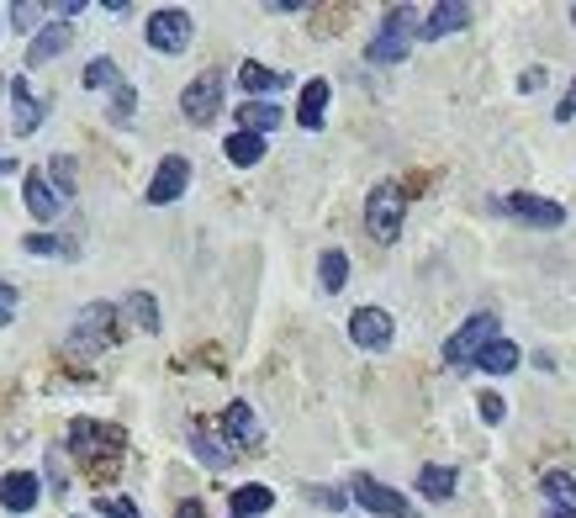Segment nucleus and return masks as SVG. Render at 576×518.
<instances>
[{
	"label": "nucleus",
	"mask_w": 576,
	"mask_h": 518,
	"mask_svg": "<svg viewBox=\"0 0 576 518\" xmlns=\"http://www.w3.org/2000/svg\"><path fill=\"white\" fill-rule=\"evenodd\" d=\"M281 127V106H270V101H249V106H238V133H254V138H265Z\"/></svg>",
	"instance_id": "6ab92c4d"
},
{
	"label": "nucleus",
	"mask_w": 576,
	"mask_h": 518,
	"mask_svg": "<svg viewBox=\"0 0 576 518\" xmlns=\"http://www.w3.org/2000/svg\"><path fill=\"white\" fill-rule=\"evenodd\" d=\"M6 96H11V127H16V138H32L37 127H43V101L32 96L27 74H16V80L6 85Z\"/></svg>",
	"instance_id": "f8f14e48"
},
{
	"label": "nucleus",
	"mask_w": 576,
	"mask_h": 518,
	"mask_svg": "<svg viewBox=\"0 0 576 518\" xmlns=\"http://www.w3.org/2000/svg\"><path fill=\"white\" fill-rule=\"evenodd\" d=\"M217 111H222V69H201L180 90V117L191 127H207V122H217Z\"/></svg>",
	"instance_id": "423d86ee"
},
{
	"label": "nucleus",
	"mask_w": 576,
	"mask_h": 518,
	"mask_svg": "<svg viewBox=\"0 0 576 518\" xmlns=\"http://www.w3.org/2000/svg\"><path fill=\"white\" fill-rule=\"evenodd\" d=\"M43 16H48V6H37V0H16V6H11V27L16 32H32Z\"/></svg>",
	"instance_id": "473e14b6"
},
{
	"label": "nucleus",
	"mask_w": 576,
	"mask_h": 518,
	"mask_svg": "<svg viewBox=\"0 0 576 518\" xmlns=\"http://www.w3.org/2000/svg\"><path fill=\"white\" fill-rule=\"evenodd\" d=\"M122 450H127V434L117 429V423H96V418H74L69 423V455L80 460L96 487H106V481L117 476Z\"/></svg>",
	"instance_id": "f257e3e1"
},
{
	"label": "nucleus",
	"mask_w": 576,
	"mask_h": 518,
	"mask_svg": "<svg viewBox=\"0 0 576 518\" xmlns=\"http://www.w3.org/2000/svg\"><path fill=\"white\" fill-rule=\"evenodd\" d=\"M37 497H43V487H37L32 471H6L0 476V508L6 513H32Z\"/></svg>",
	"instance_id": "2eb2a0df"
},
{
	"label": "nucleus",
	"mask_w": 576,
	"mask_h": 518,
	"mask_svg": "<svg viewBox=\"0 0 576 518\" xmlns=\"http://www.w3.org/2000/svg\"><path fill=\"white\" fill-rule=\"evenodd\" d=\"M571 22H576V6H571Z\"/></svg>",
	"instance_id": "a18cd8bd"
},
{
	"label": "nucleus",
	"mask_w": 576,
	"mask_h": 518,
	"mask_svg": "<svg viewBox=\"0 0 576 518\" xmlns=\"http://www.w3.org/2000/svg\"><path fill=\"white\" fill-rule=\"evenodd\" d=\"M22 191H27V212H32L37 222H53V217H59L64 201H59V191L48 185L43 170H27V175H22Z\"/></svg>",
	"instance_id": "dca6fc26"
},
{
	"label": "nucleus",
	"mask_w": 576,
	"mask_h": 518,
	"mask_svg": "<svg viewBox=\"0 0 576 518\" xmlns=\"http://www.w3.org/2000/svg\"><path fill=\"white\" fill-rule=\"evenodd\" d=\"M302 497H307V503H318V508H328V513H339L349 503V497L333 492V487H302Z\"/></svg>",
	"instance_id": "c9c22d12"
},
{
	"label": "nucleus",
	"mask_w": 576,
	"mask_h": 518,
	"mask_svg": "<svg viewBox=\"0 0 576 518\" xmlns=\"http://www.w3.org/2000/svg\"><path fill=\"white\" fill-rule=\"evenodd\" d=\"M518 360H524V355H518V344H508V339H492L476 355V365L487 370V376H508V370H518Z\"/></svg>",
	"instance_id": "5701e85b"
},
{
	"label": "nucleus",
	"mask_w": 576,
	"mask_h": 518,
	"mask_svg": "<svg viewBox=\"0 0 576 518\" xmlns=\"http://www.w3.org/2000/svg\"><path fill=\"white\" fill-rule=\"evenodd\" d=\"M228 503H233V518H259V513H270V508H275V492L254 481V487H233Z\"/></svg>",
	"instance_id": "4be33fe9"
},
{
	"label": "nucleus",
	"mask_w": 576,
	"mask_h": 518,
	"mask_svg": "<svg viewBox=\"0 0 576 518\" xmlns=\"http://www.w3.org/2000/svg\"><path fill=\"white\" fill-rule=\"evenodd\" d=\"M540 492H545V503H550V508L576 513V476H571V471H545Z\"/></svg>",
	"instance_id": "393cba45"
},
{
	"label": "nucleus",
	"mask_w": 576,
	"mask_h": 518,
	"mask_svg": "<svg viewBox=\"0 0 576 518\" xmlns=\"http://www.w3.org/2000/svg\"><path fill=\"white\" fill-rule=\"evenodd\" d=\"M11 170H16V159H0V180H6Z\"/></svg>",
	"instance_id": "37998d69"
},
{
	"label": "nucleus",
	"mask_w": 576,
	"mask_h": 518,
	"mask_svg": "<svg viewBox=\"0 0 576 518\" xmlns=\"http://www.w3.org/2000/svg\"><path fill=\"white\" fill-rule=\"evenodd\" d=\"M185 185H191V159L170 154V159H159L154 180H148V201H154V207H170V201L185 196Z\"/></svg>",
	"instance_id": "9b49d317"
},
{
	"label": "nucleus",
	"mask_w": 576,
	"mask_h": 518,
	"mask_svg": "<svg viewBox=\"0 0 576 518\" xmlns=\"http://www.w3.org/2000/svg\"><path fill=\"white\" fill-rule=\"evenodd\" d=\"M43 175H48L53 191H59V201H64V196H74V159H69V154H53Z\"/></svg>",
	"instance_id": "7c9ffc66"
},
{
	"label": "nucleus",
	"mask_w": 576,
	"mask_h": 518,
	"mask_svg": "<svg viewBox=\"0 0 576 518\" xmlns=\"http://www.w3.org/2000/svg\"><path fill=\"white\" fill-rule=\"evenodd\" d=\"M455 466H423L418 471V492L423 497H429V503H450V497H455Z\"/></svg>",
	"instance_id": "412c9836"
},
{
	"label": "nucleus",
	"mask_w": 576,
	"mask_h": 518,
	"mask_svg": "<svg viewBox=\"0 0 576 518\" xmlns=\"http://www.w3.org/2000/svg\"><path fill=\"white\" fill-rule=\"evenodd\" d=\"M323 111H328V80H307L302 85V106H296V122H302L307 133H318Z\"/></svg>",
	"instance_id": "aec40b11"
},
{
	"label": "nucleus",
	"mask_w": 576,
	"mask_h": 518,
	"mask_svg": "<svg viewBox=\"0 0 576 518\" xmlns=\"http://www.w3.org/2000/svg\"><path fill=\"white\" fill-rule=\"evenodd\" d=\"M106 344H117V307L111 302H90L85 312H80V323H74V333H69V349H106Z\"/></svg>",
	"instance_id": "6e6552de"
},
{
	"label": "nucleus",
	"mask_w": 576,
	"mask_h": 518,
	"mask_svg": "<svg viewBox=\"0 0 576 518\" xmlns=\"http://www.w3.org/2000/svg\"><path fill=\"white\" fill-rule=\"evenodd\" d=\"M175 518H207V508H201V503H196V497H185V503L175 508Z\"/></svg>",
	"instance_id": "a19ab883"
},
{
	"label": "nucleus",
	"mask_w": 576,
	"mask_h": 518,
	"mask_svg": "<svg viewBox=\"0 0 576 518\" xmlns=\"http://www.w3.org/2000/svg\"><path fill=\"white\" fill-rule=\"evenodd\" d=\"M191 450H196V460H201V466H212V471H228L233 466V450H228V444H222L212 429H207V423H191Z\"/></svg>",
	"instance_id": "f3484780"
},
{
	"label": "nucleus",
	"mask_w": 576,
	"mask_h": 518,
	"mask_svg": "<svg viewBox=\"0 0 576 518\" xmlns=\"http://www.w3.org/2000/svg\"><path fill=\"white\" fill-rule=\"evenodd\" d=\"M191 32H196V22H191V11H180V6H159L143 22V37L154 53H185L191 48Z\"/></svg>",
	"instance_id": "39448f33"
},
{
	"label": "nucleus",
	"mask_w": 576,
	"mask_h": 518,
	"mask_svg": "<svg viewBox=\"0 0 576 518\" xmlns=\"http://www.w3.org/2000/svg\"><path fill=\"white\" fill-rule=\"evenodd\" d=\"M318 281H323V291H344V281H349V254L344 249H323Z\"/></svg>",
	"instance_id": "bb28decb"
},
{
	"label": "nucleus",
	"mask_w": 576,
	"mask_h": 518,
	"mask_svg": "<svg viewBox=\"0 0 576 518\" xmlns=\"http://www.w3.org/2000/svg\"><path fill=\"white\" fill-rule=\"evenodd\" d=\"M545 518H576V513H566V508H545Z\"/></svg>",
	"instance_id": "c03bdc74"
},
{
	"label": "nucleus",
	"mask_w": 576,
	"mask_h": 518,
	"mask_svg": "<svg viewBox=\"0 0 576 518\" xmlns=\"http://www.w3.org/2000/svg\"><path fill=\"white\" fill-rule=\"evenodd\" d=\"M96 513L101 518H143L133 497H96Z\"/></svg>",
	"instance_id": "f704fd0d"
},
{
	"label": "nucleus",
	"mask_w": 576,
	"mask_h": 518,
	"mask_svg": "<svg viewBox=\"0 0 576 518\" xmlns=\"http://www.w3.org/2000/svg\"><path fill=\"white\" fill-rule=\"evenodd\" d=\"M127 312H133V323L143 328V333H159V302L148 291H133L127 296Z\"/></svg>",
	"instance_id": "c85d7f7f"
},
{
	"label": "nucleus",
	"mask_w": 576,
	"mask_h": 518,
	"mask_svg": "<svg viewBox=\"0 0 576 518\" xmlns=\"http://www.w3.org/2000/svg\"><path fill=\"white\" fill-rule=\"evenodd\" d=\"M69 37H74V32H69V22H48L43 32L32 37V48H27V64H32V69H43L48 59H59V53L69 48Z\"/></svg>",
	"instance_id": "a211bd4d"
},
{
	"label": "nucleus",
	"mask_w": 576,
	"mask_h": 518,
	"mask_svg": "<svg viewBox=\"0 0 576 518\" xmlns=\"http://www.w3.org/2000/svg\"><path fill=\"white\" fill-rule=\"evenodd\" d=\"M238 85L249 90V101H259V96H270V90H281L286 74L281 69H265V64H244V69H238Z\"/></svg>",
	"instance_id": "b1692460"
},
{
	"label": "nucleus",
	"mask_w": 576,
	"mask_h": 518,
	"mask_svg": "<svg viewBox=\"0 0 576 518\" xmlns=\"http://www.w3.org/2000/svg\"><path fill=\"white\" fill-rule=\"evenodd\" d=\"M85 0H64V6H53V16H80Z\"/></svg>",
	"instance_id": "79ce46f5"
},
{
	"label": "nucleus",
	"mask_w": 576,
	"mask_h": 518,
	"mask_svg": "<svg viewBox=\"0 0 576 518\" xmlns=\"http://www.w3.org/2000/svg\"><path fill=\"white\" fill-rule=\"evenodd\" d=\"M133 111H138V90L122 80L117 90H111V106H106V117L117 122V127H127V122H133Z\"/></svg>",
	"instance_id": "c756f323"
},
{
	"label": "nucleus",
	"mask_w": 576,
	"mask_h": 518,
	"mask_svg": "<svg viewBox=\"0 0 576 518\" xmlns=\"http://www.w3.org/2000/svg\"><path fill=\"white\" fill-rule=\"evenodd\" d=\"M222 434H228V450H259L265 444V429H259L254 407L249 402H228V413H222Z\"/></svg>",
	"instance_id": "4468645a"
},
{
	"label": "nucleus",
	"mask_w": 576,
	"mask_h": 518,
	"mask_svg": "<svg viewBox=\"0 0 576 518\" xmlns=\"http://www.w3.org/2000/svg\"><path fill=\"white\" fill-rule=\"evenodd\" d=\"M11 312H16V286H11V281H0V328L11 323Z\"/></svg>",
	"instance_id": "4c0bfd02"
},
{
	"label": "nucleus",
	"mask_w": 576,
	"mask_h": 518,
	"mask_svg": "<svg viewBox=\"0 0 576 518\" xmlns=\"http://www.w3.org/2000/svg\"><path fill=\"white\" fill-rule=\"evenodd\" d=\"M402 212H407V196L397 180H381L376 191L365 196V228L376 244H392V238H402Z\"/></svg>",
	"instance_id": "7ed1b4c3"
},
{
	"label": "nucleus",
	"mask_w": 576,
	"mask_h": 518,
	"mask_svg": "<svg viewBox=\"0 0 576 518\" xmlns=\"http://www.w3.org/2000/svg\"><path fill=\"white\" fill-rule=\"evenodd\" d=\"M497 328H503V323H497L492 312H476V318H466V323L450 333V339H444V365H476V355L497 339Z\"/></svg>",
	"instance_id": "20e7f679"
},
{
	"label": "nucleus",
	"mask_w": 576,
	"mask_h": 518,
	"mask_svg": "<svg viewBox=\"0 0 576 518\" xmlns=\"http://www.w3.org/2000/svg\"><path fill=\"white\" fill-rule=\"evenodd\" d=\"M392 333H397V323H392L386 307H355L349 312V339H355L360 349H386Z\"/></svg>",
	"instance_id": "9d476101"
},
{
	"label": "nucleus",
	"mask_w": 576,
	"mask_h": 518,
	"mask_svg": "<svg viewBox=\"0 0 576 518\" xmlns=\"http://www.w3.org/2000/svg\"><path fill=\"white\" fill-rule=\"evenodd\" d=\"M80 85H85V90H106V85L117 90V85H122L117 59H90V64H85V74H80Z\"/></svg>",
	"instance_id": "cd10ccee"
},
{
	"label": "nucleus",
	"mask_w": 576,
	"mask_h": 518,
	"mask_svg": "<svg viewBox=\"0 0 576 518\" xmlns=\"http://www.w3.org/2000/svg\"><path fill=\"white\" fill-rule=\"evenodd\" d=\"M22 249H27V254H53V259H74V244H64V238H48V233H32Z\"/></svg>",
	"instance_id": "2f4dec72"
},
{
	"label": "nucleus",
	"mask_w": 576,
	"mask_h": 518,
	"mask_svg": "<svg viewBox=\"0 0 576 518\" xmlns=\"http://www.w3.org/2000/svg\"><path fill=\"white\" fill-rule=\"evenodd\" d=\"M508 217H518V222H529V228H561L566 222V207L561 201H545V196H529V191H513V196H503L497 201Z\"/></svg>",
	"instance_id": "1a4fd4ad"
},
{
	"label": "nucleus",
	"mask_w": 576,
	"mask_h": 518,
	"mask_svg": "<svg viewBox=\"0 0 576 518\" xmlns=\"http://www.w3.org/2000/svg\"><path fill=\"white\" fill-rule=\"evenodd\" d=\"M540 85H545V69H524V74H518V90H524V96H534Z\"/></svg>",
	"instance_id": "58836bf2"
},
{
	"label": "nucleus",
	"mask_w": 576,
	"mask_h": 518,
	"mask_svg": "<svg viewBox=\"0 0 576 518\" xmlns=\"http://www.w3.org/2000/svg\"><path fill=\"white\" fill-rule=\"evenodd\" d=\"M349 497H355L365 513H381V518H418V508L407 503L397 487H386V481H376V476H355L349 481Z\"/></svg>",
	"instance_id": "0eeeda50"
},
{
	"label": "nucleus",
	"mask_w": 576,
	"mask_h": 518,
	"mask_svg": "<svg viewBox=\"0 0 576 518\" xmlns=\"http://www.w3.org/2000/svg\"><path fill=\"white\" fill-rule=\"evenodd\" d=\"M576 117V80H571V90L561 96V106H555V122H571Z\"/></svg>",
	"instance_id": "ea45409f"
},
{
	"label": "nucleus",
	"mask_w": 576,
	"mask_h": 518,
	"mask_svg": "<svg viewBox=\"0 0 576 518\" xmlns=\"http://www.w3.org/2000/svg\"><path fill=\"white\" fill-rule=\"evenodd\" d=\"M413 32H418V11L413 6H392L381 16V32L365 43V59L370 64H402L407 48H413Z\"/></svg>",
	"instance_id": "f03ea898"
},
{
	"label": "nucleus",
	"mask_w": 576,
	"mask_h": 518,
	"mask_svg": "<svg viewBox=\"0 0 576 518\" xmlns=\"http://www.w3.org/2000/svg\"><path fill=\"white\" fill-rule=\"evenodd\" d=\"M466 27H471V6H466V0H439V6L429 11V22H418L413 37H423V43H439V37L466 32Z\"/></svg>",
	"instance_id": "ddd939ff"
},
{
	"label": "nucleus",
	"mask_w": 576,
	"mask_h": 518,
	"mask_svg": "<svg viewBox=\"0 0 576 518\" xmlns=\"http://www.w3.org/2000/svg\"><path fill=\"white\" fill-rule=\"evenodd\" d=\"M222 154H228V164H238V170H249V164L265 159V138H254V133H233L228 143H222Z\"/></svg>",
	"instance_id": "a878e982"
},
{
	"label": "nucleus",
	"mask_w": 576,
	"mask_h": 518,
	"mask_svg": "<svg viewBox=\"0 0 576 518\" xmlns=\"http://www.w3.org/2000/svg\"><path fill=\"white\" fill-rule=\"evenodd\" d=\"M48 487H53V492H69V487H64V455H59V450H48Z\"/></svg>",
	"instance_id": "e433bc0d"
},
{
	"label": "nucleus",
	"mask_w": 576,
	"mask_h": 518,
	"mask_svg": "<svg viewBox=\"0 0 576 518\" xmlns=\"http://www.w3.org/2000/svg\"><path fill=\"white\" fill-rule=\"evenodd\" d=\"M476 413H481V423H487V429H497V423L508 418V402L497 397V392H481V397H476Z\"/></svg>",
	"instance_id": "72a5a7b5"
}]
</instances>
